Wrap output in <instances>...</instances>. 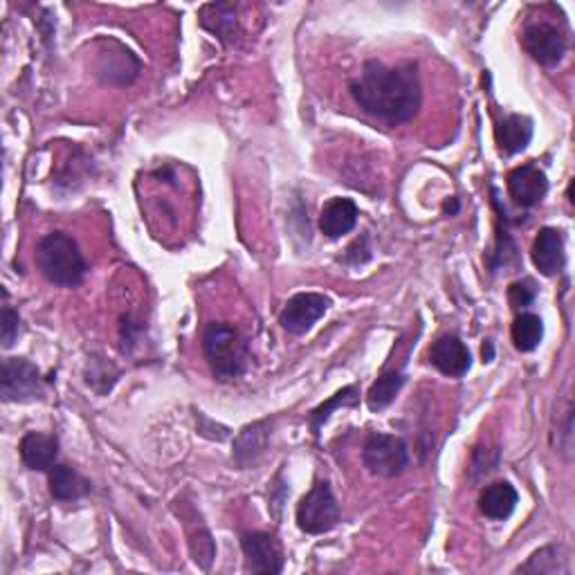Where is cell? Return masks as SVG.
<instances>
[{
	"label": "cell",
	"mask_w": 575,
	"mask_h": 575,
	"mask_svg": "<svg viewBox=\"0 0 575 575\" xmlns=\"http://www.w3.org/2000/svg\"><path fill=\"white\" fill-rule=\"evenodd\" d=\"M351 95L364 113L389 124H403L421 108V77L414 63L391 68L382 61H367L351 84Z\"/></svg>",
	"instance_id": "6da1fadb"
},
{
	"label": "cell",
	"mask_w": 575,
	"mask_h": 575,
	"mask_svg": "<svg viewBox=\"0 0 575 575\" xmlns=\"http://www.w3.org/2000/svg\"><path fill=\"white\" fill-rule=\"evenodd\" d=\"M36 266L50 284L75 288L86 277V261L81 257L79 245L72 236L63 232H52L43 236L36 245Z\"/></svg>",
	"instance_id": "7a4b0ae2"
},
{
	"label": "cell",
	"mask_w": 575,
	"mask_h": 575,
	"mask_svg": "<svg viewBox=\"0 0 575 575\" xmlns=\"http://www.w3.org/2000/svg\"><path fill=\"white\" fill-rule=\"evenodd\" d=\"M203 346L209 369H212L216 380H236L248 369V344H245L236 328L221 322L209 324L203 337Z\"/></svg>",
	"instance_id": "3957f363"
},
{
	"label": "cell",
	"mask_w": 575,
	"mask_h": 575,
	"mask_svg": "<svg viewBox=\"0 0 575 575\" xmlns=\"http://www.w3.org/2000/svg\"><path fill=\"white\" fill-rule=\"evenodd\" d=\"M340 522V504L328 481H317L313 490L299 501L297 526L308 535H322L333 531Z\"/></svg>",
	"instance_id": "277c9868"
},
{
	"label": "cell",
	"mask_w": 575,
	"mask_h": 575,
	"mask_svg": "<svg viewBox=\"0 0 575 575\" xmlns=\"http://www.w3.org/2000/svg\"><path fill=\"white\" fill-rule=\"evenodd\" d=\"M362 461L364 468L376 477L394 479L405 472L409 463L407 443L391 434H371L364 443Z\"/></svg>",
	"instance_id": "5b68a950"
},
{
	"label": "cell",
	"mask_w": 575,
	"mask_h": 575,
	"mask_svg": "<svg viewBox=\"0 0 575 575\" xmlns=\"http://www.w3.org/2000/svg\"><path fill=\"white\" fill-rule=\"evenodd\" d=\"M0 396L5 403H30L41 398V371L25 358H7L0 371Z\"/></svg>",
	"instance_id": "8992f818"
},
{
	"label": "cell",
	"mask_w": 575,
	"mask_h": 575,
	"mask_svg": "<svg viewBox=\"0 0 575 575\" xmlns=\"http://www.w3.org/2000/svg\"><path fill=\"white\" fill-rule=\"evenodd\" d=\"M522 45L540 66L553 68L567 54V36L549 21H533L524 27Z\"/></svg>",
	"instance_id": "52a82bcc"
},
{
	"label": "cell",
	"mask_w": 575,
	"mask_h": 575,
	"mask_svg": "<svg viewBox=\"0 0 575 575\" xmlns=\"http://www.w3.org/2000/svg\"><path fill=\"white\" fill-rule=\"evenodd\" d=\"M241 549L245 555V569L252 573L277 575L284 571V551L275 535L270 533H243Z\"/></svg>",
	"instance_id": "ba28073f"
},
{
	"label": "cell",
	"mask_w": 575,
	"mask_h": 575,
	"mask_svg": "<svg viewBox=\"0 0 575 575\" xmlns=\"http://www.w3.org/2000/svg\"><path fill=\"white\" fill-rule=\"evenodd\" d=\"M328 306H331V299L319 295V292H299V295L288 299L286 308L281 310L279 324L292 335H304L319 317H324Z\"/></svg>",
	"instance_id": "9c48e42d"
},
{
	"label": "cell",
	"mask_w": 575,
	"mask_h": 575,
	"mask_svg": "<svg viewBox=\"0 0 575 575\" xmlns=\"http://www.w3.org/2000/svg\"><path fill=\"white\" fill-rule=\"evenodd\" d=\"M549 191L546 173L535 164H524L508 173V194L519 207H535Z\"/></svg>",
	"instance_id": "30bf717a"
},
{
	"label": "cell",
	"mask_w": 575,
	"mask_h": 575,
	"mask_svg": "<svg viewBox=\"0 0 575 575\" xmlns=\"http://www.w3.org/2000/svg\"><path fill=\"white\" fill-rule=\"evenodd\" d=\"M430 362L450 378H461L472 367V355L459 337L456 335H443L432 344L430 349Z\"/></svg>",
	"instance_id": "8fae6325"
},
{
	"label": "cell",
	"mask_w": 575,
	"mask_h": 575,
	"mask_svg": "<svg viewBox=\"0 0 575 575\" xmlns=\"http://www.w3.org/2000/svg\"><path fill=\"white\" fill-rule=\"evenodd\" d=\"M533 263L535 268L542 272L544 277H553L562 272L564 263H567V254H564V236L560 230L553 227H544L533 241Z\"/></svg>",
	"instance_id": "7c38bea8"
},
{
	"label": "cell",
	"mask_w": 575,
	"mask_h": 575,
	"mask_svg": "<svg viewBox=\"0 0 575 575\" xmlns=\"http://www.w3.org/2000/svg\"><path fill=\"white\" fill-rule=\"evenodd\" d=\"M360 209L351 198H331L319 214V230L328 239H340L342 234H349L355 223H358Z\"/></svg>",
	"instance_id": "4fadbf2b"
},
{
	"label": "cell",
	"mask_w": 575,
	"mask_h": 575,
	"mask_svg": "<svg viewBox=\"0 0 575 575\" xmlns=\"http://www.w3.org/2000/svg\"><path fill=\"white\" fill-rule=\"evenodd\" d=\"M21 459L30 470L39 472H50L54 468V461L59 456V441L57 436L52 434H41V432H30L23 436L21 441Z\"/></svg>",
	"instance_id": "5bb4252c"
},
{
	"label": "cell",
	"mask_w": 575,
	"mask_h": 575,
	"mask_svg": "<svg viewBox=\"0 0 575 575\" xmlns=\"http://www.w3.org/2000/svg\"><path fill=\"white\" fill-rule=\"evenodd\" d=\"M497 146L504 155L522 153L533 140V122L526 115H508L499 122L497 131Z\"/></svg>",
	"instance_id": "9a60e30c"
},
{
	"label": "cell",
	"mask_w": 575,
	"mask_h": 575,
	"mask_svg": "<svg viewBox=\"0 0 575 575\" xmlns=\"http://www.w3.org/2000/svg\"><path fill=\"white\" fill-rule=\"evenodd\" d=\"M517 573L533 575H571V553L564 544H549L535 551Z\"/></svg>",
	"instance_id": "2e32d148"
},
{
	"label": "cell",
	"mask_w": 575,
	"mask_h": 575,
	"mask_svg": "<svg viewBox=\"0 0 575 575\" xmlns=\"http://www.w3.org/2000/svg\"><path fill=\"white\" fill-rule=\"evenodd\" d=\"M519 495L517 490L510 486L508 481L492 483L486 490L481 492L479 497V510L488 519H497V522H504L510 515L515 513Z\"/></svg>",
	"instance_id": "e0dca14e"
},
{
	"label": "cell",
	"mask_w": 575,
	"mask_h": 575,
	"mask_svg": "<svg viewBox=\"0 0 575 575\" xmlns=\"http://www.w3.org/2000/svg\"><path fill=\"white\" fill-rule=\"evenodd\" d=\"M99 66L97 75L104 77L106 81H113V84H129L135 77H138V61H135L133 54L126 48H117V52H104L99 50Z\"/></svg>",
	"instance_id": "ac0fdd59"
},
{
	"label": "cell",
	"mask_w": 575,
	"mask_h": 575,
	"mask_svg": "<svg viewBox=\"0 0 575 575\" xmlns=\"http://www.w3.org/2000/svg\"><path fill=\"white\" fill-rule=\"evenodd\" d=\"M90 481L75 468L68 465H54L50 470V495L57 501H77L90 492Z\"/></svg>",
	"instance_id": "d6986e66"
},
{
	"label": "cell",
	"mask_w": 575,
	"mask_h": 575,
	"mask_svg": "<svg viewBox=\"0 0 575 575\" xmlns=\"http://www.w3.org/2000/svg\"><path fill=\"white\" fill-rule=\"evenodd\" d=\"M268 421H259L254 425H248L245 430L236 436L234 441V459L239 465H250L259 459V456L266 452L268 445Z\"/></svg>",
	"instance_id": "ffe728a7"
},
{
	"label": "cell",
	"mask_w": 575,
	"mask_h": 575,
	"mask_svg": "<svg viewBox=\"0 0 575 575\" xmlns=\"http://www.w3.org/2000/svg\"><path fill=\"white\" fill-rule=\"evenodd\" d=\"M405 373L400 371H385L382 376L373 382L369 394H367V405L371 412H382V409L394 403L396 396L400 394V389L405 385Z\"/></svg>",
	"instance_id": "44dd1931"
},
{
	"label": "cell",
	"mask_w": 575,
	"mask_h": 575,
	"mask_svg": "<svg viewBox=\"0 0 575 575\" xmlns=\"http://www.w3.org/2000/svg\"><path fill=\"white\" fill-rule=\"evenodd\" d=\"M510 335H513V344H515L517 351L531 353V351L537 349V346H540L542 337H544L542 319L537 317V315H533V313L517 315Z\"/></svg>",
	"instance_id": "7402d4cb"
},
{
	"label": "cell",
	"mask_w": 575,
	"mask_h": 575,
	"mask_svg": "<svg viewBox=\"0 0 575 575\" xmlns=\"http://www.w3.org/2000/svg\"><path fill=\"white\" fill-rule=\"evenodd\" d=\"M205 9L209 14L203 12L200 23H203L205 30L216 34L218 39L230 41L232 36L239 32V23H236V14H234L232 5H207Z\"/></svg>",
	"instance_id": "603a6c76"
},
{
	"label": "cell",
	"mask_w": 575,
	"mask_h": 575,
	"mask_svg": "<svg viewBox=\"0 0 575 575\" xmlns=\"http://www.w3.org/2000/svg\"><path fill=\"white\" fill-rule=\"evenodd\" d=\"M358 403H360L358 387L351 385V387H344L342 391H337L331 400H326L324 405H319L317 409L310 412V427H313V434L319 436L324 423L328 421V418H331V414L335 412L337 407H355Z\"/></svg>",
	"instance_id": "cb8c5ba5"
},
{
	"label": "cell",
	"mask_w": 575,
	"mask_h": 575,
	"mask_svg": "<svg viewBox=\"0 0 575 575\" xmlns=\"http://www.w3.org/2000/svg\"><path fill=\"white\" fill-rule=\"evenodd\" d=\"M18 333H21V317H18L16 310L3 306V313H0V340H3V349H12L14 342L18 340Z\"/></svg>",
	"instance_id": "d4e9b609"
},
{
	"label": "cell",
	"mask_w": 575,
	"mask_h": 575,
	"mask_svg": "<svg viewBox=\"0 0 575 575\" xmlns=\"http://www.w3.org/2000/svg\"><path fill=\"white\" fill-rule=\"evenodd\" d=\"M535 288L531 281H517V284H513L508 288V301H510V306H513L515 310L519 308H526V306H531L533 301H535Z\"/></svg>",
	"instance_id": "484cf974"
},
{
	"label": "cell",
	"mask_w": 575,
	"mask_h": 575,
	"mask_svg": "<svg viewBox=\"0 0 575 575\" xmlns=\"http://www.w3.org/2000/svg\"><path fill=\"white\" fill-rule=\"evenodd\" d=\"M492 358H495V349H492V342H486L483 344V362H492Z\"/></svg>",
	"instance_id": "4316f807"
}]
</instances>
